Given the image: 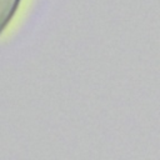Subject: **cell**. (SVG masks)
<instances>
[{"instance_id":"1","label":"cell","mask_w":160,"mask_h":160,"mask_svg":"<svg viewBox=\"0 0 160 160\" xmlns=\"http://www.w3.org/2000/svg\"><path fill=\"white\" fill-rule=\"evenodd\" d=\"M20 2L21 0H0V35L12 20Z\"/></svg>"}]
</instances>
